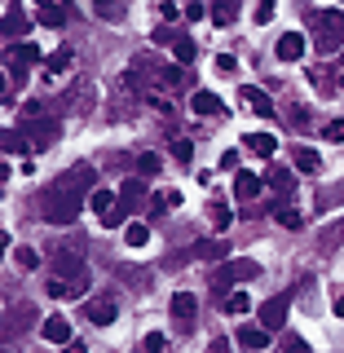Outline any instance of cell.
Segmentation results:
<instances>
[{
  "mask_svg": "<svg viewBox=\"0 0 344 353\" xmlns=\"http://www.w3.org/2000/svg\"><path fill=\"white\" fill-rule=\"evenodd\" d=\"M93 181H97V172L88 168V163H75L66 176H58L53 185H44L40 216L49 221V225H71V221L84 212V194L93 190Z\"/></svg>",
  "mask_w": 344,
  "mask_h": 353,
  "instance_id": "6da1fadb",
  "label": "cell"
},
{
  "mask_svg": "<svg viewBox=\"0 0 344 353\" xmlns=\"http://www.w3.org/2000/svg\"><path fill=\"white\" fill-rule=\"evenodd\" d=\"M314 31H318V49L331 53L336 44H344V14H340V9H318V14H314Z\"/></svg>",
  "mask_w": 344,
  "mask_h": 353,
  "instance_id": "7a4b0ae2",
  "label": "cell"
},
{
  "mask_svg": "<svg viewBox=\"0 0 344 353\" xmlns=\"http://www.w3.org/2000/svg\"><path fill=\"white\" fill-rule=\"evenodd\" d=\"M261 274V265L256 261H225L221 270L212 274V283H216V292L221 296H230V283H239V279H256Z\"/></svg>",
  "mask_w": 344,
  "mask_h": 353,
  "instance_id": "3957f363",
  "label": "cell"
},
{
  "mask_svg": "<svg viewBox=\"0 0 344 353\" xmlns=\"http://www.w3.org/2000/svg\"><path fill=\"white\" fill-rule=\"evenodd\" d=\"M18 132L27 137V146H31V150H49L53 141H58V132H62V128H58V119H31V124H22Z\"/></svg>",
  "mask_w": 344,
  "mask_h": 353,
  "instance_id": "277c9868",
  "label": "cell"
},
{
  "mask_svg": "<svg viewBox=\"0 0 344 353\" xmlns=\"http://www.w3.org/2000/svg\"><path fill=\"white\" fill-rule=\"evenodd\" d=\"M287 314H292V292L270 296V301L261 305V327H265V331H279V327L287 323Z\"/></svg>",
  "mask_w": 344,
  "mask_h": 353,
  "instance_id": "5b68a950",
  "label": "cell"
},
{
  "mask_svg": "<svg viewBox=\"0 0 344 353\" xmlns=\"http://www.w3.org/2000/svg\"><path fill=\"white\" fill-rule=\"evenodd\" d=\"M53 274L75 283V279H88V265H84L80 252H58V256H53Z\"/></svg>",
  "mask_w": 344,
  "mask_h": 353,
  "instance_id": "8992f818",
  "label": "cell"
},
{
  "mask_svg": "<svg viewBox=\"0 0 344 353\" xmlns=\"http://www.w3.org/2000/svg\"><path fill=\"white\" fill-rule=\"evenodd\" d=\"M172 318H176V327H181V331H190V327H194V318H199V301H194V292H176V296H172Z\"/></svg>",
  "mask_w": 344,
  "mask_h": 353,
  "instance_id": "52a82bcc",
  "label": "cell"
},
{
  "mask_svg": "<svg viewBox=\"0 0 344 353\" xmlns=\"http://www.w3.org/2000/svg\"><path fill=\"white\" fill-rule=\"evenodd\" d=\"M44 292L53 296V301H80V296L88 292V279H53V283H44Z\"/></svg>",
  "mask_w": 344,
  "mask_h": 353,
  "instance_id": "ba28073f",
  "label": "cell"
},
{
  "mask_svg": "<svg viewBox=\"0 0 344 353\" xmlns=\"http://www.w3.org/2000/svg\"><path fill=\"white\" fill-rule=\"evenodd\" d=\"M274 53H279V62H301L305 58V36L301 31H287V36H279Z\"/></svg>",
  "mask_w": 344,
  "mask_h": 353,
  "instance_id": "9c48e42d",
  "label": "cell"
},
{
  "mask_svg": "<svg viewBox=\"0 0 344 353\" xmlns=\"http://www.w3.org/2000/svg\"><path fill=\"white\" fill-rule=\"evenodd\" d=\"M239 97H243V102H247V110H256V115L274 119V102H270V93H261V88L243 84V88H239Z\"/></svg>",
  "mask_w": 344,
  "mask_h": 353,
  "instance_id": "30bf717a",
  "label": "cell"
},
{
  "mask_svg": "<svg viewBox=\"0 0 344 353\" xmlns=\"http://www.w3.org/2000/svg\"><path fill=\"white\" fill-rule=\"evenodd\" d=\"M261 190H265V176H256V172H239V176H234V194L243 199V203L261 199Z\"/></svg>",
  "mask_w": 344,
  "mask_h": 353,
  "instance_id": "8fae6325",
  "label": "cell"
},
{
  "mask_svg": "<svg viewBox=\"0 0 344 353\" xmlns=\"http://www.w3.org/2000/svg\"><path fill=\"white\" fill-rule=\"evenodd\" d=\"M40 336L49 340V345H71V323H66V318H44V327H40Z\"/></svg>",
  "mask_w": 344,
  "mask_h": 353,
  "instance_id": "7c38bea8",
  "label": "cell"
},
{
  "mask_svg": "<svg viewBox=\"0 0 344 353\" xmlns=\"http://www.w3.org/2000/svg\"><path fill=\"white\" fill-rule=\"evenodd\" d=\"M141 199H146V181H141V176H128V181L119 185V208H124V212H132Z\"/></svg>",
  "mask_w": 344,
  "mask_h": 353,
  "instance_id": "4fadbf2b",
  "label": "cell"
},
{
  "mask_svg": "<svg viewBox=\"0 0 344 353\" xmlns=\"http://www.w3.org/2000/svg\"><path fill=\"white\" fill-rule=\"evenodd\" d=\"M84 318H88V323H93V327H110V323H115V305H110V301H93V305H88L84 309Z\"/></svg>",
  "mask_w": 344,
  "mask_h": 353,
  "instance_id": "5bb4252c",
  "label": "cell"
},
{
  "mask_svg": "<svg viewBox=\"0 0 344 353\" xmlns=\"http://www.w3.org/2000/svg\"><path fill=\"white\" fill-rule=\"evenodd\" d=\"M243 141H247V150H252V154H265V159L279 150V137H274V132H247Z\"/></svg>",
  "mask_w": 344,
  "mask_h": 353,
  "instance_id": "9a60e30c",
  "label": "cell"
},
{
  "mask_svg": "<svg viewBox=\"0 0 344 353\" xmlns=\"http://www.w3.org/2000/svg\"><path fill=\"white\" fill-rule=\"evenodd\" d=\"M27 31H31V18L18 5H9L5 9V36H27Z\"/></svg>",
  "mask_w": 344,
  "mask_h": 353,
  "instance_id": "2e32d148",
  "label": "cell"
},
{
  "mask_svg": "<svg viewBox=\"0 0 344 353\" xmlns=\"http://www.w3.org/2000/svg\"><path fill=\"white\" fill-rule=\"evenodd\" d=\"M239 345L256 353V349H265V345H270V331H265V327H243V331H239Z\"/></svg>",
  "mask_w": 344,
  "mask_h": 353,
  "instance_id": "e0dca14e",
  "label": "cell"
},
{
  "mask_svg": "<svg viewBox=\"0 0 344 353\" xmlns=\"http://www.w3.org/2000/svg\"><path fill=\"white\" fill-rule=\"evenodd\" d=\"M124 243H128V248H146V243H150V225H146V221H128V225H124Z\"/></svg>",
  "mask_w": 344,
  "mask_h": 353,
  "instance_id": "ac0fdd59",
  "label": "cell"
},
{
  "mask_svg": "<svg viewBox=\"0 0 344 353\" xmlns=\"http://www.w3.org/2000/svg\"><path fill=\"white\" fill-rule=\"evenodd\" d=\"M40 22H44V27H62V22H66V5H62V0H44V5H40Z\"/></svg>",
  "mask_w": 344,
  "mask_h": 353,
  "instance_id": "d6986e66",
  "label": "cell"
},
{
  "mask_svg": "<svg viewBox=\"0 0 344 353\" xmlns=\"http://www.w3.org/2000/svg\"><path fill=\"white\" fill-rule=\"evenodd\" d=\"M66 66H71V49H58V53H49V58H44V75H49V80H58Z\"/></svg>",
  "mask_w": 344,
  "mask_h": 353,
  "instance_id": "ffe728a7",
  "label": "cell"
},
{
  "mask_svg": "<svg viewBox=\"0 0 344 353\" xmlns=\"http://www.w3.org/2000/svg\"><path fill=\"white\" fill-rule=\"evenodd\" d=\"M172 58L181 62V66H190V62L199 58V44H194L190 36H176V44H172Z\"/></svg>",
  "mask_w": 344,
  "mask_h": 353,
  "instance_id": "44dd1931",
  "label": "cell"
},
{
  "mask_svg": "<svg viewBox=\"0 0 344 353\" xmlns=\"http://www.w3.org/2000/svg\"><path fill=\"white\" fill-rule=\"evenodd\" d=\"M190 106H194V115H216V110H221V97H216V93H208V88H199Z\"/></svg>",
  "mask_w": 344,
  "mask_h": 353,
  "instance_id": "7402d4cb",
  "label": "cell"
},
{
  "mask_svg": "<svg viewBox=\"0 0 344 353\" xmlns=\"http://www.w3.org/2000/svg\"><path fill=\"white\" fill-rule=\"evenodd\" d=\"M159 80L168 84V88H181V84H190V75H185L181 62H172V66H159Z\"/></svg>",
  "mask_w": 344,
  "mask_h": 353,
  "instance_id": "603a6c76",
  "label": "cell"
},
{
  "mask_svg": "<svg viewBox=\"0 0 344 353\" xmlns=\"http://www.w3.org/2000/svg\"><path fill=\"white\" fill-rule=\"evenodd\" d=\"M234 18H239V5H234V0H216V5H212V22H216V27H230Z\"/></svg>",
  "mask_w": 344,
  "mask_h": 353,
  "instance_id": "cb8c5ba5",
  "label": "cell"
},
{
  "mask_svg": "<svg viewBox=\"0 0 344 353\" xmlns=\"http://www.w3.org/2000/svg\"><path fill=\"white\" fill-rule=\"evenodd\" d=\"M115 203H119V194H110V190H93V194H88V208H93L97 216H106Z\"/></svg>",
  "mask_w": 344,
  "mask_h": 353,
  "instance_id": "d4e9b609",
  "label": "cell"
},
{
  "mask_svg": "<svg viewBox=\"0 0 344 353\" xmlns=\"http://www.w3.org/2000/svg\"><path fill=\"white\" fill-rule=\"evenodd\" d=\"M296 168H301V172H318V168H323V154L301 146V150H296Z\"/></svg>",
  "mask_w": 344,
  "mask_h": 353,
  "instance_id": "484cf974",
  "label": "cell"
},
{
  "mask_svg": "<svg viewBox=\"0 0 344 353\" xmlns=\"http://www.w3.org/2000/svg\"><path fill=\"white\" fill-rule=\"evenodd\" d=\"M265 181H270L274 194H292V172H287V168H270V176H265Z\"/></svg>",
  "mask_w": 344,
  "mask_h": 353,
  "instance_id": "4316f807",
  "label": "cell"
},
{
  "mask_svg": "<svg viewBox=\"0 0 344 353\" xmlns=\"http://www.w3.org/2000/svg\"><path fill=\"white\" fill-rule=\"evenodd\" d=\"M194 256H203V261H221V256H225V243H221V239L194 243Z\"/></svg>",
  "mask_w": 344,
  "mask_h": 353,
  "instance_id": "83f0119b",
  "label": "cell"
},
{
  "mask_svg": "<svg viewBox=\"0 0 344 353\" xmlns=\"http://www.w3.org/2000/svg\"><path fill=\"white\" fill-rule=\"evenodd\" d=\"M225 309H230V314H252V296L247 292H230L225 296Z\"/></svg>",
  "mask_w": 344,
  "mask_h": 353,
  "instance_id": "f1b7e54d",
  "label": "cell"
},
{
  "mask_svg": "<svg viewBox=\"0 0 344 353\" xmlns=\"http://www.w3.org/2000/svg\"><path fill=\"white\" fill-rule=\"evenodd\" d=\"M141 349H146V353H163V349H168V336H163V331H150V336L141 340Z\"/></svg>",
  "mask_w": 344,
  "mask_h": 353,
  "instance_id": "f546056e",
  "label": "cell"
},
{
  "mask_svg": "<svg viewBox=\"0 0 344 353\" xmlns=\"http://www.w3.org/2000/svg\"><path fill=\"white\" fill-rule=\"evenodd\" d=\"M137 172H141V176H154V172H159V154H154V150H146V154L137 159Z\"/></svg>",
  "mask_w": 344,
  "mask_h": 353,
  "instance_id": "4dcf8cb0",
  "label": "cell"
},
{
  "mask_svg": "<svg viewBox=\"0 0 344 353\" xmlns=\"http://www.w3.org/2000/svg\"><path fill=\"white\" fill-rule=\"evenodd\" d=\"M279 353H314V349H309V340H301V336H283Z\"/></svg>",
  "mask_w": 344,
  "mask_h": 353,
  "instance_id": "1f68e13d",
  "label": "cell"
},
{
  "mask_svg": "<svg viewBox=\"0 0 344 353\" xmlns=\"http://www.w3.org/2000/svg\"><path fill=\"white\" fill-rule=\"evenodd\" d=\"M18 58H22V62H44V53H40V44H36V40H22Z\"/></svg>",
  "mask_w": 344,
  "mask_h": 353,
  "instance_id": "d6a6232c",
  "label": "cell"
},
{
  "mask_svg": "<svg viewBox=\"0 0 344 353\" xmlns=\"http://www.w3.org/2000/svg\"><path fill=\"white\" fill-rule=\"evenodd\" d=\"M230 216H234V212H230L225 203H212V225L216 230H230Z\"/></svg>",
  "mask_w": 344,
  "mask_h": 353,
  "instance_id": "836d02e7",
  "label": "cell"
},
{
  "mask_svg": "<svg viewBox=\"0 0 344 353\" xmlns=\"http://www.w3.org/2000/svg\"><path fill=\"white\" fill-rule=\"evenodd\" d=\"M279 225H283V230H301V212H292V208H279Z\"/></svg>",
  "mask_w": 344,
  "mask_h": 353,
  "instance_id": "e575fe53",
  "label": "cell"
},
{
  "mask_svg": "<svg viewBox=\"0 0 344 353\" xmlns=\"http://www.w3.org/2000/svg\"><path fill=\"white\" fill-rule=\"evenodd\" d=\"M172 159L190 163V159H194V146H190V141H172Z\"/></svg>",
  "mask_w": 344,
  "mask_h": 353,
  "instance_id": "d590c367",
  "label": "cell"
},
{
  "mask_svg": "<svg viewBox=\"0 0 344 353\" xmlns=\"http://www.w3.org/2000/svg\"><path fill=\"white\" fill-rule=\"evenodd\" d=\"M14 256H18V265H22V270H36V265H40V256H36L31 248H18Z\"/></svg>",
  "mask_w": 344,
  "mask_h": 353,
  "instance_id": "8d00e7d4",
  "label": "cell"
},
{
  "mask_svg": "<svg viewBox=\"0 0 344 353\" xmlns=\"http://www.w3.org/2000/svg\"><path fill=\"white\" fill-rule=\"evenodd\" d=\"M181 14H185V9H176L172 0H159V18H163V22H176Z\"/></svg>",
  "mask_w": 344,
  "mask_h": 353,
  "instance_id": "74e56055",
  "label": "cell"
},
{
  "mask_svg": "<svg viewBox=\"0 0 344 353\" xmlns=\"http://www.w3.org/2000/svg\"><path fill=\"white\" fill-rule=\"evenodd\" d=\"M323 137L327 141H344V119H331V124L323 128Z\"/></svg>",
  "mask_w": 344,
  "mask_h": 353,
  "instance_id": "f35d334b",
  "label": "cell"
},
{
  "mask_svg": "<svg viewBox=\"0 0 344 353\" xmlns=\"http://www.w3.org/2000/svg\"><path fill=\"white\" fill-rule=\"evenodd\" d=\"M252 18H256V22H261V27H265V22H270V18H274V0H261V5H256V14H252Z\"/></svg>",
  "mask_w": 344,
  "mask_h": 353,
  "instance_id": "ab89813d",
  "label": "cell"
},
{
  "mask_svg": "<svg viewBox=\"0 0 344 353\" xmlns=\"http://www.w3.org/2000/svg\"><path fill=\"white\" fill-rule=\"evenodd\" d=\"M216 71H221V75H234V71H239V62L230 58V53H221V58H216Z\"/></svg>",
  "mask_w": 344,
  "mask_h": 353,
  "instance_id": "60d3db41",
  "label": "cell"
},
{
  "mask_svg": "<svg viewBox=\"0 0 344 353\" xmlns=\"http://www.w3.org/2000/svg\"><path fill=\"white\" fill-rule=\"evenodd\" d=\"M203 14H208V9L199 5V0H190V5H185V18H190V22H199V18H203Z\"/></svg>",
  "mask_w": 344,
  "mask_h": 353,
  "instance_id": "b9f144b4",
  "label": "cell"
},
{
  "mask_svg": "<svg viewBox=\"0 0 344 353\" xmlns=\"http://www.w3.org/2000/svg\"><path fill=\"white\" fill-rule=\"evenodd\" d=\"M221 168H225V172L239 168V150H225V154H221Z\"/></svg>",
  "mask_w": 344,
  "mask_h": 353,
  "instance_id": "7bdbcfd3",
  "label": "cell"
},
{
  "mask_svg": "<svg viewBox=\"0 0 344 353\" xmlns=\"http://www.w3.org/2000/svg\"><path fill=\"white\" fill-rule=\"evenodd\" d=\"M208 353H234V349H230V340H212V345H208Z\"/></svg>",
  "mask_w": 344,
  "mask_h": 353,
  "instance_id": "ee69618b",
  "label": "cell"
},
{
  "mask_svg": "<svg viewBox=\"0 0 344 353\" xmlns=\"http://www.w3.org/2000/svg\"><path fill=\"white\" fill-rule=\"evenodd\" d=\"M66 353H88V349L80 345V340H71V345H66Z\"/></svg>",
  "mask_w": 344,
  "mask_h": 353,
  "instance_id": "f6af8a7d",
  "label": "cell"
},
{
  "mask_svg": "<svg viewBox=\"0 0 344 353\" xmlns=\"http://www.w3.org/2000/svg\"><path fill=\"white\" fill-rule=\"evenodd\" d=\"M336 318H344V296H336Z\"/></svg>",
  "mask_w": 344,
  "mask_h": 353,
  "instance_id": "bcb514c9",
  "label": "cell"
},
{
  "mask_svg": "<svg viewBox=\"0 0 344 353\" xmlns=\"http://www.w3.org/2000/svg\"><path fill=\"white\" fill-rule=\"evenodd\" d=\"M93 5H97V9H110V0H93Z\"/></svg>",
  "mask_w": 344,
  "mask_h": 353,
  "instance_id": "7dc6e473",
  "label": "cell"
},
{
  "mask_svg": "<svg viewBox=\"0 0 344 353\" xmlns=\"http://www.w3.org/2000/svg\"><path fill=\"white\" fill-rule=\"evenodd\" d=\"M340 62H344V53H340Z\"/></svg>",
  "mask_w": 344,
  "mask_h": 353,
  "instance_id": "c3c4849f",
  "label": "cell"
},
{
  "mask_svg": "<svg viewBox=\"0 0 344 353\" xmlns=\"http://www.w3.org/2000/svg\"><path fill=\"white\" fill-rule=\"evenodd\" d=\"M340 84H344V75H340Z\"/></svg>",
  "mask_w": 344,
  "mask_h": 353,
  "instance_id": "681fc988",
  "label": "cell"
}]
</instances>
